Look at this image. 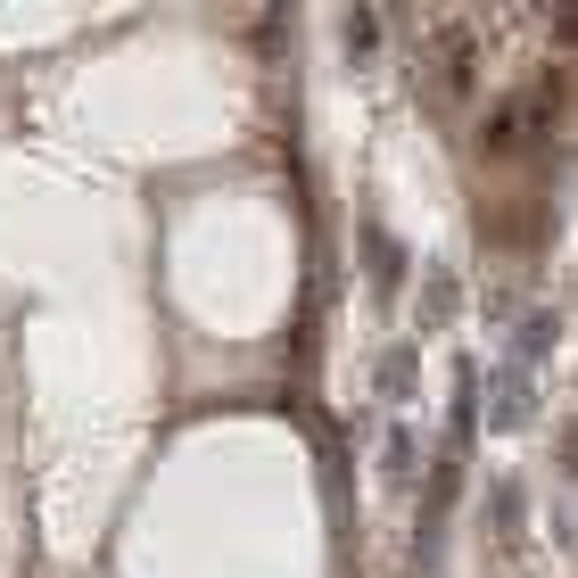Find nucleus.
I'll return each instance as SVG.
<instances>
[{
	"label": "nucleus",
	"mask_w": 578,
	"mask_h": 578,
	"mask_svg": "<svg viewBox=\"0 0 578 578\" xmlns=\"http://www.w3.org/2000/svg\"><path fill=\"white\" fill-rule=\"evenodd\" d=\"M373 42H380V25H373V17H347V50H355V58L373 50Z\"/></svg>",
	"instance_id": "obj_1"
}]
</instances>
